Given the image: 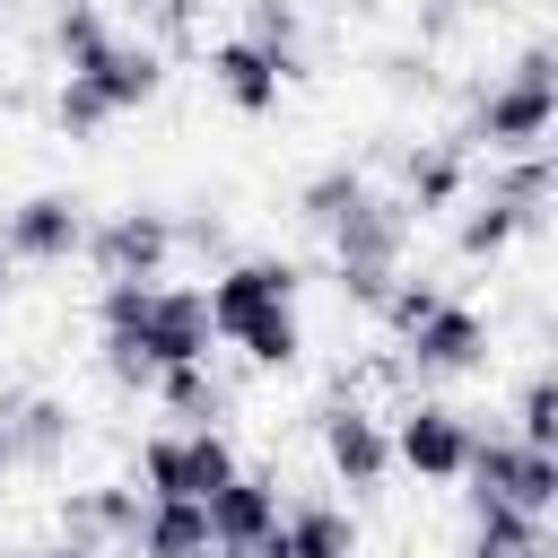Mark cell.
Returning <instances> with one entry per match:
<instances>
[{
  "mask_svg": "<svg viewBox=\"0 0 558 558\" xmlns=\"http://www.w3.org/2000/svg\"><path fill=\"white\" fill-rule=\"evenodd\" d=\"M296 288H305V270H296V262L253 253V262H227V270L201 288V305H209V331H218L227 349H244L253 366L288 375V366L305 357V314H296Z\"/></svg>",
  "mask_w": 558,
  "mask_h": 558,
  "instance_id": "1",
  "label": "cell"
},
{
  "mask_svg": "<svg viewBox=\"0 0 558 558\" xmlns=\"http://www.w3.org/2000/svg\"><path fill=\"white\" fill-rule=\"evenodd\" d=\"M96 331L105 340H131L157 375H174V366H209V305H201V288H174V279H105V296H96Z\"/></svg>",
  "mask_w": 558,
  "mask_h": 558,
  "instance_id": "2",
  "label": "cell"
},
{
  "mask_svg": "<svg viewBox=\"0 0 558 558\" xmlns=\"http://www.w3.org/2000/svg\"><path fill=\"white\" fill-rule=\"evenodd\" d=\"M549 122H558V52L549 44H523L506 78H488L453 131V148H488V157H523V148H549Z\"/></svg>",
  "mask_w": 558,
  "mask_h": 558,
  "instance_id": "3",
  "label": "cell"
},
{
  "mask_svg": "<svg viewBox=\"0 0 558 558\" xmlns=\"http://www.w3.org/2000/svg\"><path fill=\"white\" fill-rule=\"evenodd\" d=\"M410 209H401V192H366L340 227H331V288L357 305V314H375L384 305V288L401 279V253H410Z\"/></svg>",
  "mask_w": 558,
  "mask_h": 558,
  "instance_id": "4",
  "label": "cell"
},
{
  "mask_svg": "<svg viewBox=\"0 0 558 558\" xmlns=\"http://www.w3.org/2000/svg\"><path fill=\"white\" fill-rule=\"evenodd\" d=\"M244 462H235V445H227V427H157V436H140V488L148 497H209V488H227Z\"/></svg>",
  "mask_w": 558,
  "mask_h": 558,
  "instance_id": "5",
  "label": "cell"
},
{
  "mask_svg": "<svg viewBox=\"0 0 558 558\" xmlns=\"http://www.w3.org/2000/svg\"><path fill=\"white\" fill-rule=\"evenodd\" d=\"M401 366L418 384H453V375H480L488 366V314L462 305V296H436L410 331H401Z\"/></svg>",
  "mask_w": 558,
  "mask_h": 558,
  "instance_id": "6",
  "label": "cell"
},
{
  "mask_svg": "<svg viewBox=\"0 0 558 558\" xmlns=\"http://www.w3.org/2000/svg\"><path fill=\"white\" fill-rule=\"evenodd\" d=\"M384 436H392V462H401L410 480H427V488H453V480L471 471V445H480V427H471L453 401H410Z\"/></svg>",
  "mask_w": 558,
  "mask_h": 558,
  "instance_id": "7",
  "label": "cell"
},
{
  "mask_svg": "<svg viewBox=\"0 0 558 558\" xmlns=\"http://www.w3.org/2000/svg\"><path fill=\"white\" fill-rule=\"evenodd\" d=\"M462 480H471V506H514V514H549L558 506V453H532L514 436H480Z\"/></svg>",
  "mask_w": 558,
  "mask_h": 558,
  "instance_id": "8",
  "label": "cell"
},
{
  "mask_svg": "<svg viewBox=\"0 0 558 558\" xmlns=\"http://www.w3.org/2000/svg\"><path fill=\"white\" fill-rule=\"evenodd\" d=\"M87 262H96V279H166V262H174V209H113V218H87V244H78Z\"/></svg>",
  "mask_w": 558,
  "mask_h": 558,
  "instance_id": "9",
  "label": "cell"
},
{
  "mask_svg": "<svg viewBox=\"0 0 558 558\" xmlns=\"http://www.w3.org/2000/svg\"><path fill=\"white\" fill-rule=\"evenodd\" d=\"M78 244H87V201L70 192H26L17 209H0V253L17 270H61Z\"/></svg>",
  "mask_w": 558,
  "mask_h": 558,
  "instance_id": "10",
  "label": "cell"
},
{
  "mask_svg": "<svg viewBox=\"0 0 558 558\" xmlns=\"http://www.w3.org/2000/svg\"><path fill=\"white\" fill-rule=\"evenodd\" d=\"M201 523H209V558H270V532H279V480H270V471H235L227 488L201 497Z\"/></svg>",
  "mask_w": 558,
  "mask_h": 558,
  "instance_id": "11",
  "label": "cell"
},
{
  "mask_svg": "<svg viewBox=\"0 0 558 558\" xmlns=\"http://www.w3.org/2000/svg\"><path fill=\"white\" fill-rule=\"evenodd\" d=\"M323 462H331V480H340L349 497H375V488L392 480V436H384V418H375L366 401L331 392V401H323Z\"/></svg>",
  "mask_w": 558,
  "mask_h": 558,
  "instance_id": "12",
  "label": "cell"
},
{
  "mask_svg": "<svg viewBox=\"0 0 558 558\" xmlns=\"http://www.w3.org/2000/svg\"><path fill=\"white\" fill-rule=\"evenodd\" d=\"M61 78H87V87L105 96V113L122 122V113H140V105L166 87V52H157L148 35H105V52L78 61V70H61Z\"/></svg>",
  "mask_w": 558,
  "mask_h": 558,
  "instance_id": "13",
  "label": "cell"
},
{
  "mask_svg": "<svg viewBox=\"0 0 558 558\" xmlns=\"http://www.w3.org/2000/svg\"><path fill=\"white\" fill-rule=\"evenodd\" d=\"M0 436H9V471H52L70 453V436H78V418H70L61 392H9L0 401Z\"/></svg>",
  "mask_w": 558,
  "mask_h": 558,
  "instance_id": "14",
  "label": "cell"
},
{
  "mask_svg": "<svg viewBox=\"0 0 558 558\" xmlns=\"http://www.w3.org/2000/svg\"><path fill=\"white\" fill-rule=\"evenodd\" d=\"M140 488L131 480H96V488H70L61 497V541H78V549H131V532H140Z\"/></svg>",
  "mask_w": 558,
  "mask_h": 558,
  "instance_id": "15",
  "label": "cell"
},
{
  "mask_svg": "<svg viewBox=\"0 0 558 558\" xmlns=\"http://www.w3.org/2000/svg\"><path fill=\"white\" fill-rule=\"evenodd\" d=\"M462 192H471V148H453V140H418V148H401V209H410V218L462 209Z\"/></svg>",
  "mask_w": 558,
  "mask_h": 558,
  "instance_id": "16",
  "label": "cell"
},
{
  "mask_svg": "<svg viewBox=\"0 0 558 558\" xmlns=\"http://www.w3.org/2000/svg\"><path fill=\"white\" fill-rule=\"evenodd\" d=\"M357 514L331 506V497H305V506H279V532H270V558H357Z\"/></svg>",
  "mask_w": 558,
  "mask_h": 558,
  "instance_id": "17",
  "label": "cell"
},
{
  "mask_svg": "<svg viewBox=\"0 0 558 558\" xmlns=\"http://www.w3.org/2000/svg\"><path fill=\"white\" fill-rule=\"evenodd\" d=\"M209 87H218L235 113H270L288 78H279V61H270V52H253L244 35H218V44H209Z\"/></svg>",
  "mask_w": 558,
  "mask_h": 558,
  "instance_id": "18",
  "label": "cell"
},
{
  "mask_svg": "<svg viewBox=\"0 0 558 558\" xmlns=\"http://www.w3.org/2000/svg\"><path fill=\"white\" fill-rule=\"evenodd\" d=\"M480 192H488V201H506L523 227H541V218H549V201H558V157H549V148H523V157H488Z\"/></svg>",
  "mask_w": 558,
  "mask_h": 558,
  "instance_id": "19",
  "label": "cell"
},
{
  "mask_svg": "<svg viewBox=\"0 0 558 558\" xmlns=\"http://www.w3.org/2000/svg\"><path fill=\"white\" fill-rule=\"evenodd\" d=\"M131 558H209V523L192 497H148L140 506V532H131Z\"/></svg>",
  "mask_w": 558,
  "mask_h": 558,
  "instance_id": "20",
  "label": "cell"
},
{
  "mask_svg": "<svg viewBox=\"0 0 558 558\" xmlns=\"http://www.w3.org/2000/svg\"><path fill=\"white\" fill-rule=\"evenodd\" d=\"M244 44L279 61V78L305 70V9L296 0H244Z\"/></svg>",
  "mask_w": 558,
  "mask_h": 558,
  "instance_id": "21",
  "label": "cell"
},
{
  "mask_svg": "<svg viewBox=\"0 0 558 558\" xmlns=\"http://www.w3.org/2000/svg\"><path fill=\"white\" fill-rule=\"evenodd\" d=\"M366 192H375V183H366V166H323V174H305V183H296V218H305L314 235H331Z\"/></svg>",
  "mask_w": 558,
  "mask_h": 558,
  "instance_id": "22",
  "label": "cell"
},
{
  "mask_svg": "<svg viewBox=\"0 0 558 558\" xmlns=\"http://www.w3.org/2000/svg\"><path fill=\"white\" fill-rule=\"evenodd\" d=\"M157 401H166L183 427H227V410H235V392H227L209 366H174V375H157Z\"/></svg>",
  "mask_w": 558,
  "mask_h": 558,
  "instance_id": "23",
  "label": "cell"
},
{
  "mask_svg": "<svg viewBox=\"0 0 558 558\" xmlns=\"http://www.w3.org/2000/svg\"><path fill=\"white\" fill-rule=\"evenodd\" d=\"M462 201H471V209H462V227H453V253H462V262H497L514 235H532L506 201H488V192H462Z\"/></svg>",
  "mask_w": 558,
  "mask_h": 558,
  "instance_id": "24",
  "label": "cell"
},
{
  "mask_svg": "<svg viewBox=\"0 0 558 558\" xmlns=\"http://www.w3.org/2000/svg\"><path fill=\"white\" fill-rule=\"evenodd\" d=\"M105 35H113L105 0H61V9H52V52H61V70L96 61V52H105Z\"/></svg>",
  "mask_w": 558,
  "mask_h": 558,
  "instance_id": "25",
  "label": "cell"
},
{
  "mask_svg": "<svg viewBox=\"0 0 558 558\" xmlns=\"http://www.w3.org/2000/svg\"><path fill=\"white\" fill-rule=\"evenodd\" d=\"M514 445L558 453V384L549 375H523V392H514Z\"/></svg>",
  "mask_w": 558,
  "mask_h": 558,
  "instance_id": "26",
  "label": "cell"
},
{
  "mask_svg": "<svg viewBox=\"0 0 558 558\" xmlns=\"http://www.w3.org/2000/svg\"><path fill=\"white\" fill-rule=\"evenodd\" d=\"M471 541L532 558V549H549V523H541V514H514V506H471Z\"/></svg>",
  "mask_w": 558,
  "mask_h": 558,
  "instance_id": "27",
  "label": "cell"
},
{
  "mask_svg": "<svg viewBox=\"0 0 558 558\" xmlns=\"http://www.w3.org/2000/svg\"><path fill=\"white\" fill-rule=\"evenodd\" d=\"M52 122H61L70 140H96V131H105L113 113H105V96H96L87 78H61V96H52Z\"/></svg>",
  "mask_w": 558,
  "mask_h": 558,
  "instance_id": "28",
  "label": "cell"
},
{
  "mask_svg": "<svg viewBox=\"0 0 558 558\" xmlns=\"http://www.w3.org/2000/svg\"><path fill=\"white\" fill-rule=\"evenodd\" d=\"M436 296H445V288H436V279H392V288H384V305H375V314H384V331H392V340H401V331H410V323H418V314H427V305H436Z\"/></svg>",
  "mask_w": 558,
  "mask_h": 558,
  "instance_id": "29",
  "label": "cell"
},
{
  "mask_svg": "<svg viewBox=\"0 0 558 558\" xmlns=\"http://www.w3.org/2000/svg\"><path fill=\"white\" fill-rule=\"evenodd\" d=\"M96 357H105V375H113V384H122V392H157V366H148V357H140V349H131V340H105V349H96Z\"/></svg>",
  "mask_w": 558,
  "mask_h": 558,
  "instance_id": "30",
  "label": "cell"
},
{
  "mask_svg": "<svg viewBox=\"0 0 558 558\" xmlns=\"http://www.w3.org/2000/svg\"><path fill=\"white\" fill-rule=\"evenodd\" d=\"M174 253H209V262H227V227H218V218H174Z\"/></svg>",
  "mask_w": 558,
  "mask_h": 558,
  "instance_id": "31",
  "label": "cell"
},
{
  "mask_svg": "<svg viewBox=\"0 0 558 558\" xmlns=\"http://www.w3.org/2000/svg\"><path fill=\"white\" fill-rule=\"evenodd\" d=\"M9 288H17V262H9V253H0V305H9Z\"/></svg>",
  "mask_w": 558,
  "mask_h": 558,
  "instance_id": "32",
  "label": "cell"
},
{
  "mask_svg": "<svg viewBox=\"0 0 558 558\" xmlns=\"http://www.w3.org/2000/svg\"><path fill=\"white\" fill-rule=\"evenodd\" d=\"M0 471H9V436H0Z\"/></svg>",
  "mask_w": 558,
  "mask_h": 558,
  "instance_id": "33",
  "label": "cell"
},
{
  "mask_svg": "<svg viewBox=\"0 0 558 558\" xmlns=\"http://www.w3.org/2000/svg\"><path fill=\"white\" fill-rule=\"evenodd\" d=\"M532 558H558V549H532Z\"/></svg>",
  "mask_w": 558,
  "mask_h": 558,
  "instance_id": "34",
  "label": "cell"
},
{
  "mask_svg": "<svg viewBox=\"0 0 558 558\" xmlns=\"http://www.w3.org/2000/svg\"><path fill=\"white\" fill-rule=\"evenodd\" d=\"M471 9H497V0H471Z\"/></svg>",
  "mask_w": 558,
  "mask_h": 558,
  "instance_id": "35",
  "label": "cell"
},
{
  "mask_svg": "<svg viewBox=\"0 0 558 558\" xmlns=\"http://www.w3.org/2000/svg\"><path fill=\"white\" fill-rule=\"evenodd\" d=\"M52 9H61V0H52Z\"/></svg>",
  "mask_w": 558,
  "mask_h": 558,
  "instance_id": "36",
  "label": "cell"
}]
</instances>
